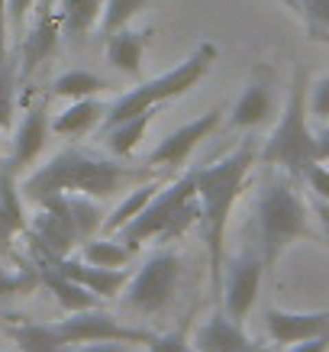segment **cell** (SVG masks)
Returning a JSON list of instances; mask_svg holds the SVG:
<instances>
[{
	"label": "cell",
	"mask_w": 329,
	"mask_h": 352,
	"mask_svg": "<svg viewBox=\"0 0 329 352\" xmlns=\"http://www.w3.org/2000/svg\"><path fill=\"white\" fill-rule=\"evenodd\" d=\"M155 165H126L117 155H97L87 149H62L39 168L26 175L23 182V197L43 201L49 194H91L97 201L113 197L120 191H129L142 182L159 178Z\"/></svg>",
	"instance_id": "cell-1"
},
{
	"label": "cell",
	"mask_w": 329,
	"mask_h": 352,
	"mask_svg": "<svg viewBox=\"0 0 329 352\" xmlns=\"http://www.w3.org/2000/svg\"><path fill=\"white\" fill-rule=\"evenodd\" d=\"M255 162H258V146L252 139H245L242 146L233 149L226 159L194 168L197 201H201V233H203V243H207V268H210L213 294H223L226 226H229V217H233L239 194L249 184V171H252Z\"/></svg>",
	"instance_id": "cell-2"
},
{
	"label": "cell",
	"mask_w": 329,
	"mask_h": 352,
	"mask_svg": "<svg viewBox=\"0 0 329 352\" xmlns=\"http://www.w3.org/2000/svg\"><path fill=\"white\" fill-rule=\"evenodd\" d=\"M310 104H307V68H294V81L287 87V100L281 110L277 126L258 149V165L284 171L287 178L304 182L307 171L317 165V133L310 129Z\"/></svg>",
	"instance_id": "cell-3"
},
{
	"label": "cell",
	"mask_w": 329,
	"mask_h": 352,
	"mask_svg": "<svg viewBox=\"0 0 329 352\" xmlns=\"http://www.w3.org/2000/svg\"><path fill=\"white\" fill-rule=\"evenodd\" d=\"M255 217H258V252L265 258L268 272H275L277 258L297 239L313 236L307 204L300 201V194L294 191V178H287L284 171L262 182Z\"/></svg>",
	"instance_id": "cell-4"
},
{
	"label": "cell",
	"mask_w": 329,
	"mask_h": 352,
	"mask_svg": "<svg viewBox=\"0 0 329 352\" xmlns=\"http://www.w3.org/2000/svg\"><path fill=\"white\" fill-rule=\"evenodd\" d=\"M194 220L201 223V201H197V184H194L191 168L165 184L149 201V207L113 236H120L129 245V252H139L146 243L165 245L171 239H178Z\"/></svg>",
	"instance_id": "cell-5"
},
{
	"label": "cell",
	"mask_w": 329,
	"mask_h": 352,
	"mask_svg": "<svg viewBox=\"0 0 329 352\" xmlns=\"http://www.w3.org/2000/svg\"><path fill=\"white\" fill-rule=\"evenodd\" d=\"M213 62H216V45L213 43H201L181 65H174L171 72H161V75L149 78V81H139L133 91H126L123 97H117L110 107H106L104 117V129L120 123L126 117H136L142 110H152L165 104V100H174V97H184L191 87H197L203 78L210 75Z\"/></svg>",
	"instance_id": "cell-6"
},
{
	"label": "cell",
	"mask_w": 329,
	"mask_h": 352,
	"mask_svg": "<svg viewBox=\"0 0 329 352\" xmlns=\"http://www.w3.org/2000/svg\"><path fill=\"white\" fill-rule=\"evenodd\" d=\"M181 256L171 249H159L146 258V265L133 272L123 288V307L139 317H155L171 304L181 285Z\"/></svg>",
	"instance_id": "cell-7"
},
{
	"label": "cell",
	"mask_w": 329,
	"mask_h": 352,
	"mask_svg": "<svg viewBox=\"0 0 329 352\" xmlns=\"http://www.w3.org/2000/svg\"><path fill=\"white\" fill-rule=\"evenodd\" d=\"M58 333H62L65 346H84V342H100V340H113V342H129V346H149L155 333L129 327V323L117 320L110 310L100 307H87L68 314L65 320H58Z\"/></svg>",
	"instance_id": "cell-8"
},
{
	"label": "cell",
	"mask_w": 329,
	"mask_h": 352,
	"mask_svg": "<svg viewBox=\"0 0 329 352\" xmlns=\"http://www.w3.org/2000/svg\"><path fill=\"white\" fill-rule=\"evenodd\" d=\"M36 204H39V214L30 223L32 249L43 256H71V249L81 243H78V230L71 220L68 194H49Z\"/></svg>",
	"instance_id": "cell-9"
},
{
	"label": "cell",
	"mask_w": 329,
	"mask_h": 352,
	"mask_svg": "<svg viewBox=\"0 0 329 352\" xmlns=\"http://www.w3.org/2000/svg\"><path fill=\"white\" fill-rule=\"evenodd\" d=\"M223 126V107H213L207 110V113H201L197 120H191V123H184V126H178L174 133H168V136L161 139L159 146L149 152V165H155V168H168V171H178L184 168V162L191 159V152L201 146L203 139H210L216 129Z\"/></svg>",
	"instance_id": "cell-10"
},
{
	"label": "cell",
	"mask_w": 329,
	"mask_h": 352,
	"mask_svg": "<svg viewBox=\"0 0 329 352\" xmlns=\"http://www.w3.org/2000/svg\"><path fill=\"white\" fill-rule=\"evenodd\" d=\"M265 272L268 268H265L262 252H239V256L229 262V275L223 278V294H220V300H223V310L236 323H245V317L252 314Z\"/></svg>",
	"instance_id": "cell-11"
},
{
	"label": "cell",
	"mask_w": 329,
	"mask_h": 352,
	"mask_svg": "<svg viewBox=\"0 0 329 352\" xmlns=\"http://www.w3.org/2000/svg\"><path fill=\"white\" fill-rule=\"evenodd\" d=\"M36 258H43L49 265H55L58 272H65L68 278H75L78 285H84L87 291H94L97 298H120L126 281L133 272L126 268H100V265H91L84 262L81 256H43L36 252Z\"/></svg>",
	"instance_id": "cell-12"
},
{
	"label": "cell",
	"mask_w": 329,
	"mask_h": 352,
	"mask_svg": "<svg viewBox=\"0 0 329 352\" xmlns=\"http://www.w3.org/2000/svg\"><path fill=\"white\" fill-rule=\"evenodd\" d=\"M275 113V81L268 68H258L245 81L242 94L229 110V129H255Z\"/></svg>",
	"instance_id": "cell-13"
},
{
	"label": "cell",
	"mask_w": 329,
	"mask_h": 352,
	"mask_svg": "<svg viewBox=\"0 0 329 352\" xmlns=\"http://www.w3.org/2000/svg\"><path fill=\"white\" fill-rule=\"evenodd\" d=\"M49 129H52V120H49V110H45V104H36V107H30V110H26V117L20 120L16 133H13L10 159L3 162V165H7L13 175H20L23 168H30L32 162L39 159V152L45 149Z\"/></svg>",
	"instance_id": "cell-14"
},
{
	"label": "cell",
	"mask_w": 329,
	"mask_h": 352,
	"mask_svg": "<svg viewBox=\"0 0 329 352\" xmlns=\"http://www.w3.org/2000/svg\"><path fill=\"white\" fill-rule=\"evenodd\" d=\"M58 36H62V23H58V13L52 7H39L36 10V23L30 26V32L23 36L20 45V78H26L45 62L52 58V52L58 49Z\"/></svg>",
	"instance_id": "cell-15"
},
{
	"label": "cell",
	"mask_w": 329,
	"mask_h": 352,
	"mask_svg": "<svg viewBox=\"0 0 329 352\" xmlns=\"http://www.w3.org/2000/svg\"><path fill=\"white\" fill-rule=\"evenodd\" d=\"M265 327H268V336L275 342L291 346V342L329 333V310H310V314H300V310H268Z\"/></svg>",
	"instance_id": "cell-16"
},
{
	"label": "cell",
	"mask_w": 329,
	"mask_h": 352,
	"mask_svg": "<svg viewBox=\"0 0 329 352\" xmlns=\"http://www.w3.org/2000/svg\"><path fill=\"white\" fill-rule=\"evenodd\" d=\"M194 352H255L252 340L245 336L242 323H236L226 310L213 314L201 330L194 333Z\"/></svg>",
	"instance_id": "cell-17"
},
{
	"label": "cell",
	"mask_w": 329,
	"mask_h": 352,
	"mask_svg": "<svg viewBox=\"0 0 329 352\" xmlns=\"http://www.w3.org/2000/svg\"><path fill=\"white\" fill-rule=\"evenodd\" d=\"M149 30H123L110 32L104 45V58L110 68H117L120 75L126 78H139L142 75V58H146V49H149Z\"/></svg>",
	"instance_id": "cell-18"
},
{
	"label": "cell",
	"mask_w": 329,
	"mask_h": 352,
	"mask_svg": "<svg viewBox=\"0 0 329 352\" xmlns=\"http://www.w3.org/2000/svg\"><path fill=\"white\" fill-rule=\"evenodd\" d=\"M36 268H39V285H45V288L52 291L62 310L75 314V310L97 307V294L94 291H87L84 285H78L75 278H68L65 272H58V268L49 265V262H43V258H39V265Z\"/></svg>",
	"instance_id": "cell-19"
},
{
	"label": "cell",
	"mask_w": 329,
	"mask_h": 352,
	"mask_svg": "<svg viewBox=\"0 0 329 352\" xmlns=\"http://www.w3.org/2000/svg\"><path fill=\"white\" fill-rule=\"evenodd\" d=\"M155 110H142V113H136V117H126L120 120V123H113V126L104 129V146L110 155H117V159H129L133 152L142 146V139H146V133H149L152 120H155Z\"/></svg>",
	"instance_id": "cell-20"
},
{
	"label": "cell",
	"mask_w": 329,
	"mask_h": 352,
	"mask_svg": "<svg viewBox=\"0 0 329 352\" xmlns=\"http://www.w3.org/2000/svg\"><path fill=\"white\" fill-rule=\"evenodd\" d=\"M106 117V104H100L97 97H81V100H71L68 107L52 120V133L58 136H84L94 126H100Z\"/></svg>",
	"instance_id": "cell-21"
},
{
	"label": "cell",
	"mask_w": 329,
	"mask_h": 352,
	"mask_svg": "<svg viewBox=\"0 0 329 352\" xmlns=\"http://www.w3.org/2000/svg\"><path fill=\"white\" fill-rule=\"evenodd\" d=\"M55 13H58V23H62V36L84 39L94 26H100L104 0H58V10Z\"/></svg>",
	"instance_id": "cell-22"
},
{
	"label": "cell",
	"mask_w": 329,
	"mask_h": 352,
	"mask_svg": "<svg viewBox=\"0 0 329 352\" xmlns=\"http://www.w3.org/2000/svg\"><path fill=\"white\" fill-rule=\"evenodd\" d=\"M165 184H168V182H165V178L159 175V178H152V182H142V184H136V188H129L126 197L120 201V207L104 220V233L113 236V233H120V230H123L129 220H136V217L142 214L146 207H149L152 197H155V194L165 188Z\"/></svg>",
	"instance_id": "cell-23"
},
{
	"label": "cell",
	"mask_w": 329,
	"mask_h": 352,
	"mask_svg": "<svg viewBox=\"0 0 329 352\" xmlns=\"http://www.w3.org/2000/svg\"><path fill=\"white\" fill-rule=\"evenodd\" d=\"M7 336L16 342L20 352H68L58 323H13L7 327Z\"/></svg>",
	"instance_id": "cell-24"
},
{
	"label": "cell",
	"mask_w": 329,
	"mask_h": 352,
	"mask_svg": "<svg viewBox=\"0 0 329 352\" xmlns=\"http://www.w3.org/2000/svg\"><path fill=\"white\" fill-rule=\"evenodd\" d=\"M81 258L91 262V265H100V268H123L133 258L129 245L120 239V236H94L81 243Z\"/></svg>",
	"instance_id": "cell-25"
},
{
	"label": "cell",
	"mask_w": 329,
	"mask_h": 352,
	"mask_svg": "<svg viewBox=\"0 0 329 352\" xmlns=\"http://www.w3.org/2000/svg\"><path fill=\"white\" fill-rule=\"evenodd\" d=\"M110 81L87 68H71L52 81V94L55 97H68V100H81V97H97L100 91H106Z\"/></svg>",
	"instance_id": "cell-26"
},
{
	"label": "cell",
	"mask_w": 329,
	"mask_h": 352,
	"mask_svg": "<svg viewBox=\"0 0 329 352\" xmlns=\"http://www.w3.org/2000/svg\"><path fill=\"white\" fill-rule=\"evenodd\" d=\"M68 204H71V220H75V230H78V243L94 239L97 230H104V220H106L97 197H91V194H68Z\"/></svg>",
	"instance_id": "cell-27"
},
{
	"label": "cell",
	"mask_w": 329,
	"mask_h": 352,
	"mask_svg": "<svg viewBox=\"0 0 329 352\" xmlns=\"http://www.w3.org/2000/svg\"><path fill=\"white\" fill-rule=\"evenodd\" d=\"M146 7H149V0H104V16H100V32H104V39L110 32L129 26Z\"/></svg>",
	"instance_id": "cell-28"
},
{
	"label": "cell",
	"mask_w": 329,
	"mask_h": 352,
	"mask_svg": "<svg viewBox=\"0 0 329 352\" xmlns=\"http://www.w3.org/2000/svg\"><path fill=\"white\" fill-rule=\"evenodd\" d=\"M13 110H16V68L0 52V136L10 126Z\"/></svg>",
	"instance_id": "cell-29"
},
{
	"label": "cell",
	"mask_w": 329,
	"mask_h": 352,
	"mask_svg": "<svg viewBox=\"0 0 329 352\" xmlns=\"http://www.w3.org/2000/svg\"><path fill=\"white\" fill-rule=\"evenodd\" d=\"M36 285H39V268H23V272H13V268L0 265V300L16 298V294H30Z\"/></svg>",
	"instance_id": "cell-30"
},
{
	"label": "cell",
	"mask_w": 329,
	"mask_h": 352,
	"mask_svg": "<svg viewBox=\"0 0 329 352\" xmlns=\"http://www.w3.org/2000/svg\"><path fill=\"white\" fill-rule=\"evenodd\" d=\"M149 352H194V346H191V340H188L184 327H181V330H171V333H161V336H152Z\"/></svg>",
	"instance_id": "cell-31"
},
{
	"label": "cell",
	"mask_w": 329,
	"mask_h": 352,
	"mask_svg": "<svg viewBox=\"0 0 329 352\" xmlns=\"http://www.w3.org/2000/svg\"><path fill=\"white\" fill-rule=\"evenodd\" d=\"M307 104H310V117H317L326 123L329 120V75L317 81V87H313V94H310Z\"/></svg>",
	"instance_id": "cell-32"
},
{
	"label": "cell",
	"mask_w": 329,
	"mask_h": 352,
	"mask_svg": "<svg viewBox=\"0 0 329 352\" xmlns=\"http://www.w3.org/2000/svg\"><path fill=\"white\" fill-rule=\"evenodd\" d=\"M307 188L313 191V197H319V201H329V165L326 162H317L313 168L307 171Z\"/></svg>",
	"instance_id": "cell-33"
},
{
	"label": "cell",
	"mask_w": 329,
	"mask_h": 352,
	"mask_svg": "<svg viewBox=\"0 0 329 352\" xmlns=\"http://www.w3.org/2000/svg\"><path fill=\"white\" fill-rule=\"evenodd\" d=\"M39 0H7V20H10V30L20 32L23 23H26V16L32 13V7H36Z\"/></svg>",
	"instance_id": "cell-34"
},
{
	"label": "cell",
	"mask_w": 329,
	"mask_h": 352,
	"mask_svg": "<svg viewBox=\"0 0 329 352\" xmlns=\"http://www.w3.org/2000/svg\"><path fill=\"white\" fill-rule=\"evenodd\" d=\"M304 20L329 30V0H304Z\"/></svg>",
	"instance_id": "cell-35"
},
{
	"label": "cell",
	"mask_w": 329,
	"mask_h": 352,
	"mask_svg": "<svg viewBox=\"0 0 329 352\" xmlns=\"http://www.w3.org/2000/svg\"><path fill=\"white\" fill-rule=\"evenodd\" d=\"M291 352H329V333L310 336V340H300V342H291Z\"/></svg>",
	"instance_id": "cell-36"
},
{
	"label": "cell",
	"mask_w": 329,
	"mask_h": 352,
	"mask_svg": "<svg viewBox=\"0 0 329 352\" xmlns=\"http://www.w3.org/2000/svg\"><path fill=\"white\" fill-rule=\"evenodd\" d=\"M71 352H129V342L100 340V342H84V346H75Z\"/></svg>",
	"instance_id": "cell-37"
},
{
	"label": "cell",
	"mask_w": 329,
	"mask_h": 352,
	"mask_svg": "<svg viewBox=\"0 0 329 352\" xmlns=\"http://www.w3.org/2000/svg\"><path fill=\"white\" fill-rule=\"evenodd\" d=\"M7 32H10V20H7V0H0V52L7 55Z\"/></svg>",
	"instance_id": "cell-38"
},
{
	"label": "cell",
	"mask_w": 329,
	"mask_h": 352,
	"mask_svg": "<svg viewBox=\"0 0 329 352\" xmlns=\"http://www.w3.org/2000/svg\"><path fill=\"white\" fill-rule=\"evenodd\" d=\"M317 159L319 162H329V123L317 133Z\"/></svg>",
	"instance_id": "cell-39"
},
{
	"label": "cell",
	"mask_w": 329,
	"mask_h": 352,
	"mask_svg": "<svg viewBox=\"0 0 329 352\" xmlns=\"http://www.w3.org/2000/svg\"><path fill=\"white\" fill-rule=\"evenodd\" d=\"M317 217H319V223H323V233H326V239H329V201H319L317 197Z\"/></svg>",
	"instance_id": "cell-40"
},
{
	"label": "cell",
	"mask_w": 329,
	"mask_h": 352,
	"mask_svg": "<svg viewBox=\"0 0 329 352\" xmlns=\"http://www.w3.org/2000/svg\"><path fill=\"white\" fill-rule=\"evenodd\" d=\"M277 3H284L291 13H297V16H304V0H277Z\"/></svg>",
	"instance_id": "cell-41"
},
{
	"label": "cell",
	"mask_w": 329,
	"mask_h": 352,
	"mask_svg": "<svg viewBox=\"0 0 329 352\" xmlns=\"http://www.w3.org/2000/svg\"><path fill=\"white\" fill-rule=\"evenodd\" d=\"M39 7H52V0H39Z\"/></svg>",
	"instance_id": "cell-42"
},
{
	"label": "cell",
	"mask_w": 329,
	"mask_h": 352,
	"mask_svg": "<svg viewBox=\"0 0 329 352\" xmlns=\"http://www.w3.org/2000/svg\"><path fill=\"white\" fill-rule=\"evenodd\" d=\"M0 352H7V349H0ZM16 352H20V349H16Z\"/></svg>",
	"instance_id": "cell-43"
},
{
	"label": "cell",
	"mask_w": 329,
	"mask_h": 352,
	"mask_svg": "<svg viewBox=\"0 0 329 352\" xmlns=\"http://www.w3.org/2000/svg\"><path fill=\"white\" fill-rule=\"evenodd\" d=\"M326 123H329V120H326Z\"/></svg>",
	"instance_id": "cell-44"
}]
</instances>
